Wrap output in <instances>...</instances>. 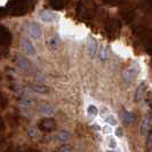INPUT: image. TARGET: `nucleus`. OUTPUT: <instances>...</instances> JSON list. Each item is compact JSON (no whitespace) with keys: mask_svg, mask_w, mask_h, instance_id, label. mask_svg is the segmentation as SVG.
<instances>
[{"mask_svg":"<svg viewBox=\"0 0 152 152\" xmlns=\"http://www.w3.org/2000/svg\"><path fill=\"white\" fill-rule=\"evenodd\" d=\"M138 72H140V66H138V64L135 62V63H133L130 66H128V68L122 72V80L126 84H130L137 77Z\"/></svg>","mask_w":152,"mask_h":152,"instance_id":"f257e3e1","label":"nucleus"},{"mask_svg":"<svg viewBox=\"0 0 152 152\" xmlns=\"http://www.w3.org/2000/svg\"><path fill=\"white\" fill-rule=\"evenodd\" d=\"M103 119H104L107 125H110V126H117L118 125V120H117L115 115H113V114H107V117H104Z\"/></svg>","mask_w":152,"mask_h":152,"instance_id":"f3484780","label":"nucleus"},{"mask_svg":"<svg viewBox=\"0 0 152 152\" xmlns=\"http://www.w3.org/2000/svg\"><path fill=\"white\" fill-rule=\"evenodd\" d=\"M28 88L29 91H32V93H36V94H39V95H46L49 93V88L42 84H38V83H33V84H29L28 85Z\"/></svg>","mask_w":152,"mask_h":152,"instance_id":"423d86ee","label":"nucleus"},{"mask_svg":"<svg viewBox=\"0 0 152 152\" xmlns=\"http://www.w3.org/2000/svg\"><path fill=\"white\" fill-rule=\"evenodd\" d=\"M34 104H36V99H32V97H23L20 99V105L22 107L29 109V107H33Z\"/></svg>","mask_w":152,"mask_h":152,"instance_id":"dca6fc26","label":"nucleus"},{"mask_svg":"<svg viewBox=\"0 0 152 152\" xmlns=\"http://www.w3.org/2000/svg\"><path fill=\"white\" fill-rule=\"evenodd\" d=\"M117 152H119V151H117Z\"/></svg>","mask_w":152,"mask_h":152,"instance_id":"bb28decb","label":"nucleus"},{"mask_svg":"<svg viewBox=\"0 0 152 152\" xmlns=\"http://www.w3.org/2000/svg\"><path fill=\"white\" fill-rule=\"evenodd\" d=\"M38 18L44 23H53L58 20V14L50 9H41L38 12Z\"/></svg>","mask_w":152,"mask_h":152,"instance_id":"f03ea898","label":"nucleus"},{"mask_svg":"<svg viewBox=\"0 0 152 152\" xmlns=\"http://www.w3.org/2000/svg\"><path fill=\"white\" fill-rule=\"evenodd\" d=\"M38 111L39 113L41 115H44V117H50V115H53L55 113L56 109H55L54 105L49 104V103H42V104L39 105Z\"/></svg>","mask_w":152,"mask_h":152,"instance_id":"0eeeda50","label":"nucleus"},{"mask_svg":"<svg viewBox=\"0 0 152 152\" xmlns=\"http://www.w3.org/2000/svg\"><path fill=\"white\" fill-rule=\"evenodd\" d=\"M87 53L88 56L91 57V60L95 58L96 54H99V45L96 39L93 37H88V42H87Z\"/></svg>","mask_w":152,"mask_h":152,"instance_id":"20e7f679","label":"nucleus"},{"mask_svg":"<svg viewBox=\"0 0 152 152\" xmlns=\"http://www.w3.org/2000/svg\"><path fill=\"white\" fill-rule=\"evenodd\" d=\"M28 34L31 39L33 40H39L42 37V29L38 23L31 22L28 25Z\"/></svg>","mask_w":152,"mask_h":152,"instance_id":"7ed1b4c3","label":"nucleus"},{"mask_svg":"<svg viewBox=\"0 0 152 152\" xmlns=\"http://www.w3.org/2000/svg\"><path fill=\"white\" fill-rule=\"evenodd\" d=\"M145 88H146V84H145L144 80H142L140 84L137 85L136 91H135V94H134V102L135 103H138V102L142 101L143 96H144Z\"/></svg>","mask_w":152,"mask_h":152,"instance_id":"6e6552de","label":"nucleus"},{"mask_svg":"<svg viewBox=\"0 0 152 152\" xmlns=\"http://www.w3.org/2000/svg\"><path fill=\"white\" fill-rule=\"evenodd\" d=\"M16 65H17V68H20L21 70L26 71L30 68V62L28 61V58L24 57V56H17L16 57Z\"/></svg>","mask_w":152,"mask_h":152,"instance_id":"ddd939ff","label":"nucleus"},{"mask_svg":"<svg viewBox=\"0 0 152 152\" xmlns=\"http://www.w3.org/2000/svg\"><path fill=\"white\" fill-rule=\"evenodd\" d=\"M21 45H22L23 50L25 52V54L28 56H36L37 50H36V47L33 45V42L31 41L29 38H23L21 41Z\"/></svg>","mask_w":152,"mask_h":152,"instance_id":"39448f33","label":"nucleus"},{"mask_svg":"<svg viewBox=\"0 0 152 152\" xmlns=\"http://www.w3.org/2000/svg\"><path fill=\"white\" fill-rule=\"evenodd\" d=\"M99 114V109L96 105H94V104H89L88 107H87V117L93 120V119H95L97 115Z\"/></svg>","mask_w":152,"mask_h":152,"instance_id":"2eb2a0df","label":"nucleus"},{"mask_svg":"<svg viewBox=\"0 0 152 152\" xmlns=\"http://www.w3.org/2000/svg\"><path fill=\"white\" fill-rule=\"evenodd\" d=\"M121 120L125 125H130L135 120V115L133 112H130L128 110H124L121 113Z\"/></svg>","mask_w":152,"mask_h":152,"instance_id":"4468645a","label":"nucleus"},{"mask_svg":"<svg viewBox=\"0 0 152 152\" xmlns=\"http://www.w3.org/2000/svg\"><path fill=\"white\" fill-rule=\"evenodd\" d=\"M107 114H110V111H109V107H105V105H102V107H99V115L101 117H107Z\"/></svg>","mask_w":152,"mask_h":152,"instance_id":"412c9836","label":"nucleus"},{"mask_svg":"<svg viewBox=\"0 0 152 152\" xmlns=\"http://www.w3.org/2000/svg\"><path fill=\"white\" fill-rule=\"evenodd\" d=\"M110 57V48L107 45H101L99 48V58L102 62H105Z\"/></svg>","mask_w":152,"mask_h":152,"instance_id":"9b49d317","label":"nucleus"},{"mask_svg":"<svg viewBox=\"0 0 152 152\" xmlns=\"http://www.w3.org/2000/svg\"><path fill=\"white\" fill-rule=\"evenodd\" d=\"M150 126H151V118L150 117H144L140 124V133L141 135L146 136L150 133Z\"/></svg>","mask_w":152,"mask_h":152,"instance_id":"1a4fd4ad","label":"nucleus"},{"mask_svg":"<svg viewBox=\"0 0 152 152\" xmlns=\"http://www.w3.org/2000/svg\"><path fill=\"white\" fill-rule=\"evenodd\" d=\"M28 136L30 138H37L39 136V130L36 127H30L28 129Z\"/></svg>","mask_w":152,"mask_h":152,"instance_id":"a211bd4d","label":"nucleus"},{"mask_svg":"<svg viewBox=\"0 0 152 152\" xmlns=\"http://www.w3.org/2000/svg\"><path fill=\"white\" fill-rule=\"evenodd\" d=\"M70 138H71V133L68 130H60L55 135V140L60 143H66Z\"/></svg>","mask_w":152,"mask_h":152,"instance_id":"f8f14e48","label":"nucleus"},{"mask_svg":"<svg viewBox=\"0 0 152 152\" xmlns=\"http://www.w3.org/2000/svg\"><path fill=\"white\" fill-rule=\"evenodd\" d=\"M114 133H115L117 137H119V138L124 136V133H122V129L120 128V127H117V129L114 130Z\"/></svg>","mask_w":152,"mask_h":152,"instance_id":"b1692460","label":"nucleus"},{"mask_svg":"<svg viewBox=\"0 0 152 152\" xmlns=\"http://www.w3.org/2000/svg\"><path fill=\"white\" fill-rule=\"evenodd\" d=\"M107 146L110 150H114L117 148V141L114 140V137L109 136L107 137Z\"/></svg>","mask_w":152,"mask_h":152,"instance_id":"6ab92c4d","label":"nucleus"},{"mask_svg":"<svg viewBox=\"0 0 152 152\" xmlns=\"http://www.w3.org/2000/svg\"><path fill=\"white\" fill-rule=\"evenodd\" d=\"M112 126H110V125H105L104 127H103V132L105 133V134H110V133H112V128H111Z\"/></svg>","mask_w":152,"mask_h":152,"instance_id":"5701e85b","label":"nucleus"},{"mask_svg":"<svg viewBox=\"0 0 152 152\" xmlns=\"http://www.w3.org/2000/svg\"><path fill=\"white\" fill-rule=\"evenodd\" d=\"M60 152H72V146L69 144H64L60 148Z\"/></svg>","mask_w":152,"mask_h":152,"instance_id":"4be33fe9","label":"nucleus"},{"mask_svg":"<svg viewBox=\"0 0 152 152\" xmlns=\"http://www.w3.org/2000/svg\"><path fill=\"white\" fill-rule=\"evenodd\" d=\"M107 152H117V151H114V150H107Z\"/></svg>","mask_w":152,"mask_h":152,"instance_id":"a878e982","label":"nucleus"},{"mask_svg":"<svg viewBox=\"0 0 152 152\" xmlns=\"http://www.w3.org/2000/svg\"><path fill=\"white\" fill-rule=\"evenodd\" d=\"M145 145H146V150H151L152 149V132H150V133L146 135Z\"/></svg>","mask_w":152,"mask_h":152,"instance_id":"aec40b11","label":"nucleus"},{"mask_svg":"<svg viewBox=\"0 0 152 152\" xmlns=\"http://www.w3.org/2000/svg\"><path fill=\"white\" fill-rule=\"evenodd\" d=\"M93 127H94V129H96V130H101V129H103L101 126H99V124H94L93 125Z\"/></svg>","mask_w":152,"mask_h":152,"instance_id":"393cba45","label":"nucleus"},{"mask_svg":"<svg viewBox=\"0 0 152 152\" xmlns=\"http://www.w3.org/2000/svg\"><path fill=\"white\" fill-rule=\"evenodd\" d=\"M46 45H47V48L50 50V52H55V50H57L58 49V47L61 45V40H60V37L58 36H53V37H50V38L47 40V42H46Z\"/></svg>","mask_w":152,"mask_h":152,"instance_id":"9d476101","label":"nucleus"}]
</instances>
